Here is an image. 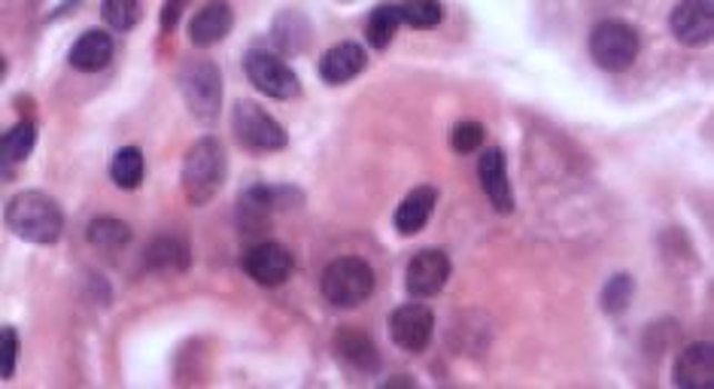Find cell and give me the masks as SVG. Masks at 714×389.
Listing matches in <instances>:
<instances>
[{"instance_id":"cb8c5ba5","label":"cell","mask_w":714,"mask_h":389,"mask_svg":"<svg viewBox=\"0 0 714 389\" xmlns=\"http://www.w3.org/2000/svg\"><path fill=\"white\" fill-rule=\"evenodd\" d=\"M143 171H147V161H143V152L138 147H125L119 149L113 156V164H110V177L119 189H138L143 183Z\"/></svg>"},{"instance_id":"d4e9b609","label":"cell","mask_w":714,"mask_h":389,"mask_svg":"<svg viewBox=\"0 0 714 389\" xmlns=\"http://www.w3.org/2000/svg\"><path fill=\"white\" fill-rule=\"evenodd\" d=\"M399 16H402V24H411L416 31H432L444 19V10L439 0H402Z\"/></svg>"},{"instance_id":"5b68a950","label":"cell","mask_w":714,"mask_h":389,"mask_svg":"<svg viewBox=\"0 0 714 389\" xmlns=\"http://www.w3.org/2000/svg\"><path fill=\"white\" fill-rule=\"evenodd\" d=\"M243 73H247V80H250L255 92H262L265 98H274V101H292V98L301 94L299 77L271 49H250L247 58H243Z\"/></svg>"},{"instance_id":"2e32d148","label":"cell","mask_w":714,"mask_h":389,"mask_svg":"<svg viewBox=\"0 0 714 389\" xmlns=\"http://www.w3.org/2000/svg\"><path fill=\"white\" fill-rule=\"evenodd\" d=\"M334 353L344 359L346 366L356 368V371H378L381 368V353H378V347L371 341L369 332H362V329H338L334 332Z\"/></svg>"},{"instance_id":"ac0fdd59","label":"cell","mask_w":714,"mask_h":389,"mask_svg":"<svg viewBox=\"0 0 714 389\" xmlns=\"http://www.w3.org/2000/svg\"><path fill=\"white\" fill-rule=\"evenodd\" d=\"M147 268L155 271V275H183L189 262H192V252H189V243L177 235H159L147 243Z\"/></svg>"},{"instance_id":"83f0119b","label":"cell","mask_w":714,"mask_h":389,"mask_svg":"<svg viewBox=\"0 0 714 389\" xmlns=\"http://www.w3.org/2000/svg\"><path fill=\"white\" fill-rule=\"evenodd\" d=\"M101 19L113 31H131L140 19V0H104Z\"/></svg>"},{"instance_id":"52a82bcc","label":"cell","mask_w":714,"mask_h":389,"mask_svg":"<svg viewBox=\"0 0 714 389\" xmlns=\"http://www.w3.org/2000/svg\"><path fill=\"white\" fill-rule=\"evenodd\" d=\"M231 128H234L238 143L243 149H250V152H280V149H286V131L280 128L274 116L253 101H241L234 107Z\"/></svg>"},{"instance_id":"8992f818","label":"cell","mask_w":714,"mask_h":389,"mask_svg":"<svg viewBox=\"0 0 714 389\" xmlns=\"http://www.w3.org/2000/svg\"><path fill=\"white\" fill-rule=\"evenodd\" d=\"M638 49H642V43H638L635 28L621 22V19H605L590 31V56L602 70L633 68Z\"/></svg>"},{"instance_id":"f546056e","label":"cell","mask_w":714,"mask_h":389,"mask_svg":"<svg viewBox=\"0 0 714 389\" xmlns=\"http://www.w3.org/2000/svg\"><path fill=\"white\" fill-rule=\"evenodd\" d=\"M16 356H19V332L7 326L3 329V378L10 380L16 371Z\"/></svg>"},{"instance_id":"603a6c76","label":"cell","mask_w":714,"mask_h":389,"mask_svg":"<svg viewBox=\"0 0 714 389\" xmlns=\"http://www.w3.org/2000/svg\"><path fill=\"white\" fill-rule=\"evenodd\" d=\"M308 40H311V22L301 16V12L289 10L280 12L274 22V43L283 52H301V49L308 47Z\"/></svg>"},{"instance_id":"3957f363","label":"cell","mask_w":714,"mask_h":389,"mask_svg":"<svg viewBox=\"0 0 714 389\" xmlns=\"http://www.w3.org/2000/svg\"><path fill=\"white\" fill-rule=\"evenodd\" d=\"M323 296L334 308H359L374 292V271L359 256H341L323 271Z\"/></svg>"},{"instance_id":"4316f807","label":"cell","mask_w":714,"mask_h":389,"mask_svg":"<svg viewBox=\"0 0 714 389\" xmlns=\"http://www.w3.org/2000/svg\"><path fill=\"white\" fill-rule=\"evenodd\" d=\"M633 296H635L633 277L630 275L611 277L609 283H605V289H602V308H605V313H611V317H617V313H623V310L633 305Z\"/></svg>"},{"instance_id":"277c9868","label":"cell","mask_w":714,"mask_h":389,"mask_svg":"<svg viewBox=\"0 0 714 389\" xmlns=\"http://www.w3.org/2000/svg\"><path fill=\"white\" fill-rule=\"evenodd\" d=\"M180 92L198 122H213L222 110V77L213 61H189L180 70Z\"/></svg>"},{"instance_id":"30bf717a","label":"cell","mask_w":714,"mask_h":389,"mask_svg":"<svg viewBox=\"0 0 714 389\" xmlns=\"http://www.w3.org/2000/svg\"><path fill=\"white\" fill-rule=\"evenodd\" d=\"M435 332V317L426 305H404L390 317V335L395 347L408 353H423Z\"/></svg>"},{"instance_id":"7a4b0ae2","label":"cell","mask_w":714,"mask_h":389,"mask_svg":"<svg viewBox=\"0 0 714 389\" xmlns=\"http://www.w3.org/2000/svg\"><path fill=\"white\" fill-rule=\"evenodd\" d=\"M229 177V156L217 138H201L183 159V192L189 205L213 201Z\"/></svg>"},{"instance_id":"9a60e30c","label":"cell","mask_w":714,"mask_h":389,"mask_svg":"<svg viewBox=\"0 0 714 389\" xmlns=\"http://www.w3.org/2000/svg\"><path fill=\"white\" fill-rule=\"evenodd\" d=\"M365 64H369L365 49L353 43V40H346V43H338L320 58V77L329 86H344V82L356 80L359 73L365 70Z\"/></svg>"},{"instance_id":"7c38bea8","label":"cell","mask_w":714,"mask_h":389,"mask_svg":"<svg viewBox=\"0 0 714 389\" xmlns=\"http://www.w3.org/2000/svg\"><path fill=\"white\" fill-rule=\"evenodd\" d=\"M668 28L684 47H703L712 40L714 7L712 0H681L668 16Z\"/></svg>"},{"instance_id":"f1b7e54d","label":"cell","mask_w":714,"mask_h":389,"mask_svg":"<svg viewBox=\"0 0 714 389\" xmlns=\"http://www.w3.org/2000/svg\"><path fill=\"white\" fill-rule=\"evenodd\" d=\"M450 143H453L456 152L469 156V152L481 149V143H484V128H481V122H474V119H462V122H456V128H453Z\"/></svg>"},{"instance_id":"ffe728a7","label":"cell","mask_w":714,"mask_h":389,"mask_svg":"<svg viewBox=\"0 0 714 389\" xmlns=\"http://www.w3.org/2000/svg\"><path fill=\"white\" fill-rule=\"evenodd\" d=\"M113 58V40L104 31H86V34L70 47V64L77 70H101Z\"/></svg>"},{"instance_id":"44dd1931","label":"cell","mask_w":714,"mask_h":389,"mask_svg":"<svg viewBox=\"0 0 714 389\" xmlns=\"http://www.w3.org/2000/svg\"><path fill=\"white\" fill-rule=\"evenodd\" d=\"M86 241L101 252H119L131 243V229L119 217H94L86 229Z\"/></svg>"},{"instance_id":"ba28073f","label":"cell","mask_w":714,"mask_h":389,"mask_svg":"<svg viewBox=\"0 0 714 389\" xmlns=\"http://www.w3.org/2000/svg\"><path fill=\"white\" fill-rule=\"evenodd\" d=\"M286 189H276V186H253L241 194L238 201V226L247 238L262 241V235L271 229V217L274 210L286 207Z\"/></svg>"},{"instance_id":"7402d4cb","label":"cell","mask_w":714,"mask_h":389,"mask_svg":"<svg viewBox=\"0 0 714 389\" xmlns=\"http://www.w3.org/2000/svg\"><path fill=\"white\" fill-rule=\"evenodd\" d=\"M37 140V128L34 122H19L16 128H10L3 134V143H0V156H3V177H10L16 164H22L31 149H34Z\"/></svg>"},{"instance_id":"4fadbf2b","label":"cell","mask_w":714,"mask_h":389,"mask_svg":"<svg viewBox=\"0 0 714 389\" xmlns=\"http://www.w3.org/2000/svg\"><path fill=\"white\" fill-rule=\"evenodd\" d=\"M477 180L484 186L490 205L499 213H511L514 210V194H511V183H507V168H505V152L499 147H490L477 161Z\"/></svg>"},{"instance_id":"5bb4252c","label":"cell","mask_w":714,"mask_h":389,"mask_svg":"<svg viewBox=\"0 0 714 389\" xmlns=\"http://www.w3.org/2000/svg\"><path fill=\"white\" fill-rule=\"evenodd\" d=\"M231 24H234V12L225 0H210L204 3L201 10L192 16V22H189V40L195 43V47H213V43H220L225 40L231 31Z\"/></svg>"},{"instance_id":"d6986e66","label":"cell","mask_w":714,"mask_h":389,"mask_svg":"<svg viewBox=\"0 0 714 389\" xmlns=\"http://www.w3.org/2000/svg\"><path fill=\"white\" fill-rule=\"evenodd\" d=\"M675 383L681 389H708L714 383L712 343H691L675 366Z\"/></svg>"},{"instance_id":"e0dca14e","label":"cell","mask_w":714,"mask_h":389,"mask_svg":"<svg viewBox=\"0 0 714 389\" xmlns=\"http://www.w3.org/2000/svg\"><path fill=\"white\" fill-rule=\"evenodd\" d=\"M439 205V189H432V186H416L414 192L404 198L399 210H395V231L404 235V238H411V235H420V231L426 229L429 217H432V210Z\"/></svg>"},{"instance_id":"9c48e42d","label":"cell","mask_w":714,"mask_h":389,"mask_svg":"<svg viewBox=\"0 0 714 389\" xmlns=\"http://www.w3.org/2000/svg\"><path fill=\"white\" fill-rule=\"evenodd\" d=\"M292 252L276 241H253V247L243 252V271L259 287H280L292 277Z\"/></svg>"},{"instance_id":"484cf974","label":"cell","mask_w":714,"mask_h":389,"mask_svg":"<svg viewBox=\"0 0 714 389\" xmlns=\"http://www.w3.org/2000/svg\"><path fill=\"white\" fill-rule=\"evenodd\" d=\"M402 28V16H399V7H378V10L369 16V43L374 49H386L392 43V37L399 34Z\"/></svg>"},{"instance_id":"8fae6325","label":"cell","mask_w":714,"mask_h":389,"mask_svg":"<svg viewBox=\"0 0 714 389\" xmlns=\"http://www.w3.org/2000/svg\"><path fill=\"white\" fill-rule=\"evenodd\" d=\"M450 280V259L441 250L416 252L404 271V289L414 298H435Z\"/></svg>"},{"instance_id":"6da1fadb","label":"cell","mask_w":714,"mask_h":389,"mask_svg":"<svg viewBox=\"0 0 714 389\" xmlns=\"http://www.w3.org/2000/svg\"><path fill=\"white\" fill-rule=\"evenodd\" d=\"M7 226L16 238L37 247H52L64 231V213L47 192H19L7 205Z\"/></svg>"}]
</instances>
